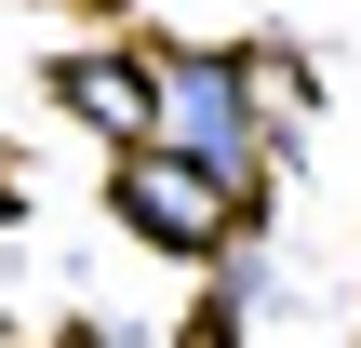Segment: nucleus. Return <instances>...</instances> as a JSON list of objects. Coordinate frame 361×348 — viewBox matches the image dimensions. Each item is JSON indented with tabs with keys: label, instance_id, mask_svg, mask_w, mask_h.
Returning <instances> with one entry per match:
<instances>
[{
	"label": "nucleus",
	"instance_id": "2",
	"mask_svg": "<svg viewBox=\"0 0 361 348\" xmlns=\"http://www.w3.org/2000/svg\"><path fill=\"white\" fill-rule=\"evenodd\" d=\"M121 215H134L147 241H174V255H214V241H228V174L188 161V148H147V161L121 174Z\"/></svg>",
	"mask_w": 361,
	"mask_h": 348
},
{
	"label": "nucleus",
	"instance_id": "1",
	"mask_svg": "<svg viewBox=\"0 0 361 348\" xmlns=\"http://www.w3.org/2000/svg\"><path fill=\"white\" fill-rule=\"evenodd\" d=\"M147 134H161V148H188V161H214V174L241 188V161H255V94H241V67L174 54V67L147 80Z\"/></svg>",
	"mask_w": 361,
	"mask_h": 348
},
{
	"label": "nucleus",
	"instance_id": "3",
	"mask_svg": "<svg viewBox=\"0 0 361 348\" xmlns=\"http://www.w3.org/2000/svg\"><path fill=\"white\" fill-rule=\"evenodd\" d=\"M67 107L107 121V134H147V80H134V67H67Z\"/></svg>",
	"mask_w": 361,
	"mask_h": 348
}]
</instances>
